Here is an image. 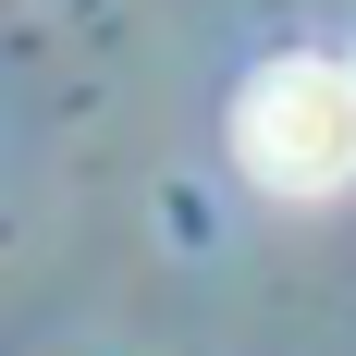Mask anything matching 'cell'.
I'll return each mask as SVG.
<instances>
[{
	"instance_id": "cell-1",
	"label": "cell",
	"mask_w": 356,
	"mask_h": 356,
	"mask_svg": "<svg viewBox=\"0 0 356 356\" xmlns=\"http://www.w3.org/2000/svg\"><path fill=\"white\" fill-rule=\"evenodd\" d=\"M234 160L258 197H344L356 184V62L270 49L234 86Z\"/></svg>"
},
{
	"instance_id": "cell-2",
	"label": "cell",
	"mask_w": 356,
	"mask_h": 356,
	"mask_svg": "<svg viewBox=\"0 0 356 356\" xmlns=\"http://www.w3.org/2000/svg\"><path fill=\"white\" fill-rule=\"evenodd\" d=\"M344 62H356V49H344Z\"/></svg>"
}]
</instances>
